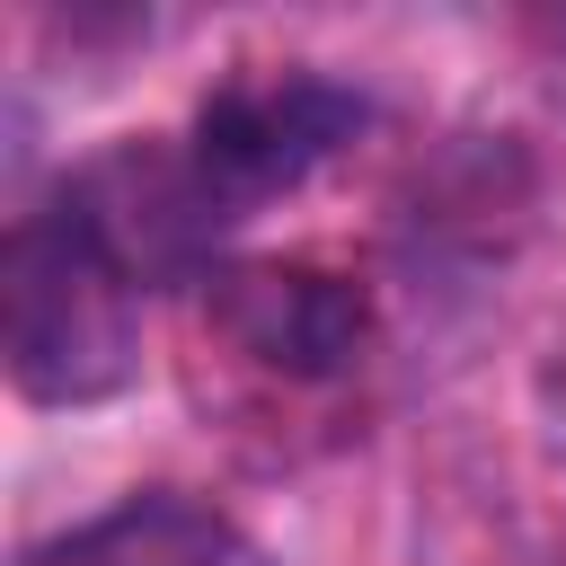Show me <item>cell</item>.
Wrapping results in <instances>:
<instances>
[{
    "instance_id": "cell-3",
    "label": "cell",
    "mask_w": 566,
    "mask_h": 566,
    "mask_svg": "<svg viewBox=\"0 0 566 566\" xmlns=\"http://www.w3.org/2000/svg\"><path fill=\"white\" fill-rule=\"evenodd\" d=\"M203 310L212 327L283 371V380H336L363 363L371 345V292L318 256H239V265H212L203 274Z\"/></svg>"
},
{
    "instance_id": "cell-5",
    "label": "cell",
    "mask_w": 566,
    "mask_h": 566,
    "mask_svg": "<svg viewBox=\"0 0 566 566\" xmlns=\"http://www.w3.org/2000/svg\"><path fill=\"white\" fill-rule=\"evenodd\" d=\"M557 398H566V345H557Z\"/></svg>"
},
{
    "instance_id": "cell-2",
    "label": "cell",
    "mask_w": 566,
    "mask_h": 566,
    "mask_svg": "<svg viewBox=\"0 0 566 566\" xmlns=\"http://www.w3.org/2000/svg\"><path fill=\"white\" fill-rule=\"evenodd\" d=\"M363 133V97L318 80V71H265V80H230L203 97L195 133L177 142L195 168V195L212 203V221H248L256 203L292 195L301 177H318L345 142Z\"/></svg>"
},
{
    "instance_id": "cell-1",
    "label": "cell",
    "mask_w": 566,
    "mask_h": 566,
    "mask_svg": "<svg viewBox=\"0 0 566 566\" xmlns=\"http://www.w3.org/2000/svg\"><path fill=\"white\" fill-rule=\"evenodd\" d=\"M0 354L35 407H97L142 363V274L71 186L18 212L0 248Z\"/></svg>"
},
{
    "instance_id": "cell-4",
    "label": "cell",
    "mask_w": 566,
    "mask_h": 566,
    "mask_svg": "<svg viewBox=\"0 0 566 566\" xmlns=\"http://www.w3.org/2000/svg\"><path fill=\"white\" fill-rule=\"evenodd\" d=\"M27 566H248V548H239V531L212 504H195L177 486H150V495L106 504L97 522L62 531Z\"/></svg>"
}]
</instances>
